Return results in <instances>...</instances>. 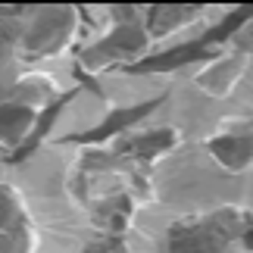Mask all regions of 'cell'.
<instances>
[{
  "label": "cell",
  "instance_id": "5b68a950",
  "mask_svg": "<svg viewBox=\"0 0 253 253\" xmlns=\"http://www.w3.org/2000/svg\"><path fill=\"white\" fill-rule=\"evenodd\" d=\"M84 253H119L116 247H103V244H97V247H87Z\"/></svg>",
  "mask_w": 253,
  "mask_h": 253
},
{
  "label": "cell",
  "instance_id": "277c9868",
  "mask_svg": "<svg viewBox=\"0 0 253 253\" xmlns=\"http://www.w3.org/2000/svg\"><path fill=\"white\" fill-rule=\"evenodd\" d=\"M172 144H178V131H172V128H153V131L128 134V138L122 134L119 147H122V153H134V157L150 160V157H160V153H166Z\"/></svg>",
  "mask_w": 253,
  "mask_h": 253
},
{
  "label": "cell",
  "instance_id": "3957f363",
  "mask_svg": "<svg viewBox=\"0 0 253 253\" xmlns=\"http://www.w3.org/2000/svg\"><path fill=\"white\" fill-rule=\"evenodd\" d=\"M35 110L25 106L22 100H6L0 103V144H19L28 134V128L35 125Z\"/></svg>",
  "mask_w": 253,
  "mask_h": 253
},
{
  "label": "cell",
  "instance_id": "6da1fadb",
  "mask_svg": "<svg viewBox=\"0 0 253 253\" xmlns=\"http://www.w3.org/2000/svg\"><path fill=\"white\" fill-rule=\"evenodd\" d=\"M75 9L69 6H41L28 9V22L22 25L19 35V47L25 56H50L60 53L75 35Z\"/></svg>",
  "mask_w": 253,
  "mask_h": 253
},
{
  "label": "cell",
  "instance_id": "7a4b0ae2",
  "mask_svg": "<svg viewBox=\"0 0 253 253\" xmlns=\"http://www.w3.org/2000/svg\"><path fill=\"white\" fill-rule=\"evenodd\" d=\"M147 41H150L147 28H141L138 22H119L106 38H100L94 47H87L82 60H84L87 69H103V66H113V63H128L138 53H144Z\"/></svg>",
  "mask_w": 253,
  "mask_h": 253
}]
</instances>
